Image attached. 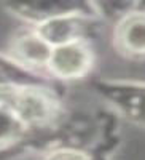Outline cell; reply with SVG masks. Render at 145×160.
I'll return each instance as SVG.
<instances>
[{"instance_id":"1","label":"cell","mask_w":145,"mask_h":160,"mask_svg":"<svg viewBox=\"0 0 145 160\" xmlns=\"http://www.w3.org/2000/svg\"><path fill=\"white\" fill-rule=\"evenodd\" d=\"M49 66L61 77H78L89 66V53L80 43H62L51 51Z\"/></svg>"},{"instance_id":"2","label":"cell","mask_w":145,"mask_h":160,"mask_svg":"<svg viewBox=\"0 0 145 160\" xmlns=\"http://www.w3.org/2000/svg\"><path fill=\"white\" fill-rule=\"evenodd\" d=\"M13 108L16 111V115L22 120H43L49 114V102L45 96L37 91H21L13 96Z\"/></svg>"},{"instance_id":"3","label":"cell","mask_w":145,"mask_h":160,"mask_svg":"<svg viewBox=\"0 0 145 160\" xmlns=\"http://www.w3.org/2000/svg\"><path fill=\"white\" fill-rule=\"evenodd\" d=\"M120 42L131 53H145V15H133L121 24Z\"/></svg>"},{"instance_id":"4","label":"cell","mask_w":145,"mask_h":160,"mask_svg":"<svg viewBox=\"0 0 145 160\" xmlns=\"http://www.w3.org/2000/svg\"><path fill=\"white\" fill-rule=\"evenodd\" d=\"M16 51L24 61L32 62V64H43L46 61L49 62V58H51V50L48 43L35 35L22 37L18 42Z\"/></svg>"},{"instance_id":"5","label":"cell","mask_w":145,"mask_h":160,"mask_svg":"<svg viewBox=\"0 0 145 160\" xmlns=\"http://www.w3.org/2000/svg\"><path fill=\"white\" fill-rule=\"evenodd\" d=\"M21 131V123L18 115L0 108V144L13 141Z\"/></svg>"},{"instance_id":"6","label":"cell","mask_w":145,"mask_h":160,"mask_svg":"<svg viewBox=\"0 0 145 160\" xmlns=\"http://www.w3.org/2000/svg\"><path fill=\"white\" fill-rule=\"evenodd\" d=\"M48 160H88V158H86L83 154L64 151V152H58V154H54V155H51Z\"/></svg>"}]
</instances>
